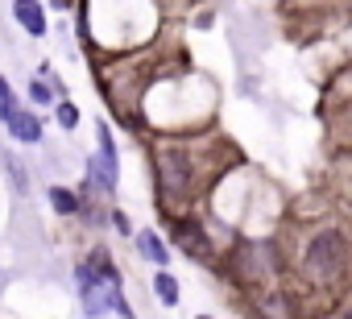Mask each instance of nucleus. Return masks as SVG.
I'll return each mask as SVG.
<instances>
[{
    "mask_svg": "<svg viewBox=\"0 0 352 319\" xmlns=\"http://www.w3.org/2000/svg\"><path fill=\"white\" fill-rule=\"evenodd\" d=\"M50 208H54L58 216H79V212H83V195H79V191H71V187L50 183Z\"/></svg>",
    "mask_w": 352,
    "mask_h": 319,
    "instance_id": "nucleus-11",
    "label": "nucleus"
},
{
    "mask_svg": "<svg viewBox=\"0 0 352 319\" xmlns=\"http://www.w3.org/2000/svg\"><path fill=\"white\" fill-rule=\"evenodd\" d=\"M298 282L319 298H340L352 286V232L336 220H319L302 228L298 249L290 257Z\"/></svg>",
    "mask_w": 352,
    "mask_h": 319,
    "instance_id": "nucleus-1",
    "label": "nucleus"
},
{
    "mask_svg": "<svg viewBox=\"0 0 352 319\" xmlns=\"http://www.w3.org/2000/svg\"><path fill=\"white\" fill-rule=\"evenodd\" d=\"M153 294H157V302H162V307H179V298H183L179 278H174L166 265H157V270H153Z\"/></svg>",
    "mask_w": 352,
    "mask_h": 319,
    "instance_id": "nucleus-9",
    "label": "nucleus"
},
{
    "mask_svg": "<svg viewBox=\"0 0 352 319\" xmlns=\"http://www.w3.org/2000/svg\"><path fill=\"white\" fill-rule=\"evenodd\" d=\"M75 286H79V307L83 315L100 319V315H133L129 298H124V278L112 261L108 249H91L79 265H75Z\"/></svg>",
    "mask_w": 352,
    "mask_h": 319,
    "instance_id": "nucleus-2",
    "label": "nucleus"
},
{
    "mask_svg": "<svg viewBox=\"0 0 352 319\" xmlns=\"http://www.w3.org/2000/svg\"><path fill=\"white\" fill-rule=\"evenodd\" d=\"M13 21L30 34V38H46V9H42V0H13Z\"/></svg>",
    "mask_w": 352,
    "mask_h": 319,
    "instance_id": "nucleus-7",
    "label": "nucleus"
},
{
    "mask_svg": "<svg viewBox=\"0 0 352 319\" xmlns=\"http://www.w3.org/2000/svg\"><path fill=\"white\" fill-rule=\"evenodd\" d=\"M54 116H58V129H67V133L79 124V108H75L71 100H58V104H54Z\"/></svg>",
    "mask_w": 352,
    "mask_h": 319,
    "instance_id": "nucleus-13",
    "label": "nucleus"
},
{
    "mask_svg": "<svg viewBox=\"0 0 352 319\" xmlns=\"http://www.w3.org/2000/svg\"><path fill=\"white\" fill-rule=\"evenodd\" d=\"M5 129H9V137H13L17 145H42V141H46V133H42V120H38L30 108H17V112L5 120Z\"/></svg>",
    "mask_w": 352,
    "mask_h": 319,
    "instance_id": "nucleus-6",
    "label": "nucleus"
},
{
    "mask_svg": "<svg viewBox=\"0 0 352 319\" xmlns=\"http://www.w3.org/2000/svg\"><path fill=\"white\" fill-rule=\"evenodd\" d=\"M0 166H5V179L13 183V191L25 199V195H30V170H25V162H17L9 149H0Z\"/></svg>",
    "mask_w": 352,
    "mask_h": 319,
    "instance_id": "nucleus-10",
    "label": "nucleus"
},
{
    "mask_svg": "<svg viewBox=\"0 0 352 319\" xmlns=\"http://www.w3.org/2000/svg\"><path fill=\"white\" fill-rule=\"evenodd\" d=\"M96 141H100V149L83 162V175H87L104 195H116V187H120V153H116V137H112L108 120L96 124Z\"/></svg>",
    "mask_w": 352,
    "mask_h": 319,
    "instance_id": "nucleus-4",
    "label": "nucleus"
},
{
    "mask_svg": "<svg viewBox=\"0 0 352 319\" xmlns=\"http://www.w3.org/2000/svg\"><path fill=\"white\" fill-rule=\"evenodd\" d=\"M153 183H157V199L162 212L174 216L191 204V183H195V166L179 141H162L153 153Z\"/></svg>",
    "mask_w": 352,
    "mask_h": 319,
    "instance_id": "nucleus-3",
    "label": "nucleus"
},
{
    "mask_svg": "<svg viewBox=\"0 0 352 319\" xmlns=\"http://www.w3.org/2000/svg\"><path fill=\"white\" fill-rule=\"evenodd\" d=\"M170 241L179 245L191 261H199V265L216 257V249H212V232H208L204 220H195V216H179V212H174V216H170Z\"/></svg>",
    "mask_w": 352,
    "mask_h": 319,
    "instance_id": "nucleus-5",
    "label": "nucleus"
},
{
    "mask_svg": "<svg viewBox=\"0 0 352 319\" xmlns=\"http://www.w3.org/2000/svg\"><path fill=\"white\" fill-rule=\"evenodd\" d=\"M336 315H344V319H352V302H340V307H336Z\"/></svg>",
    "mask_w": 352,
    "mask_h": 319,
    "instance_id": "nucleus-16",
    "label": "nucleus"
},
{
    "mask_svg": "<svg viewBox=\"0 0 352 319\" xmlns=\"http://www.w3.org/2000/svg\"><path fill=\"white\" fill-rule=\"evenodd\" d=\"M30 100H34L38 108H54V104H58V100H54V87H50V79H42V75L30 83Z\"/></svg>",
    "mask_w": 352,
    "mask_h": 319,
    "instance_id": "nucleus-12",
    "label": "nucleus"
},
{
    "mask_svg": "<svg viewBox=\"0 0 352 319\" xmlns=\"http://www.w3.org/2000/svg\"><path fill=\"white\" fill-rule=\"evenodd\" d=\"M17 108H21V104H17V96H13V87H9V79L0 75V120H9Z\"/></svg>",
    "mask_w": 352,
    "mask_h": 319,
    "instance_id": "nucleus-14",
    "label": "nucleus"
},
{
    "mask_svg": "<svg viewBox=\"0 0 352 319\" xmlns=\"http://www.w3.org/2000/svg\"><path fill=\"white\" fill-rule=\"evenodd\" d=\"M112 228L120 232V236H137V228H133V220H129V212H120V208H112Z\"/></svg>",
    "mask_w": 352,
    "mask_h": 319,
    "instance_id": "nucleus-15",
    "label": "nucleus"
},
{
    "mask_svg": "<svg viewBox=\"0 0 352 319\" xmlns=\"http://www.w3.org/2000/svg\"><path fill=\"white\" fill-rule=\"evenodd\" d=\"M133 241H137V253H141L149 265H170V245L162 241V232H153V228H141Z\"/></svg>",
    "mask_w": 352,
    "mask_h": 319,
    "instance_id": "nucleus-8",
    "label": "nucleus"
}]
</instances>
